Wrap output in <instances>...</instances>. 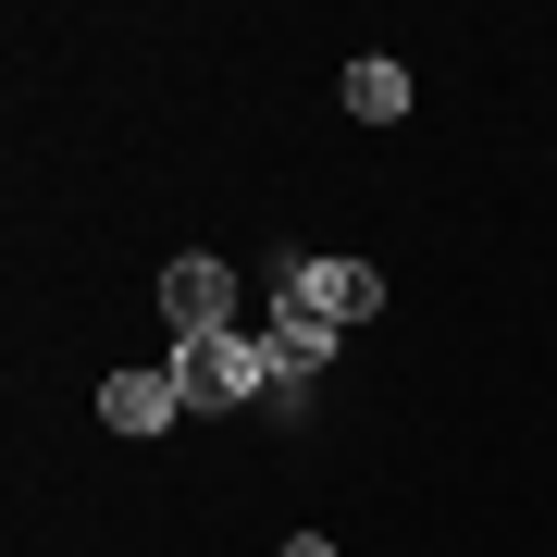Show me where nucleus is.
I'll return each mask as SVG.
<instances>
[{"instance_id": "obj_1", "label": "nucleus", "mask_w": 557, "mask_h": 557, "mask_svg": "<svg viewBox=\"0 0 557 557\" xmlns=\"http://www.w3.org/2000/svg\"><path fill=\"white\" fill-rule=\"evenodd\" d=\"M260 285H273V310H310V322H335V335L384 310V273H372V260H310V248H273V260H260Z\"/></svg>"}, {"instance_id": "obj_3", "label": "nucleus", "mask_w": 557, "mask_h": 557, "mask_svg": "<svg viewBox=\"0 0 557 557\" xmlns=\"http://www.w3.org/2000/svg\"><path fill=\"white\" fill-rule=\"evenodd\" d=\"M161 322L174 335H236V260L223 248H174L161 260Z\"/></svg>"}, {"instance_id": "obj_4", "label": "nucleus", "mask_w": 557, "mask_h": 557, "mask_svg": "<svg viewBox=\"0 0 557 557\" xmlns=\"http://www.w3.org/2000/svg\"><path fill=\"white\" fill-rule=\"evenodd\" d=\"M100 421H112V434H174V421H186L174 359H124V372L100 384Z\"/></svg>"}, {"instance_id": "obj_2", "label": "nucleus", "mask_w": 557, "mask_h": 557, "mask_svg": "<svg viewBox=\"0 0 557 557\" xmlns=\"http://www.w3.org/2000/svg\"><path fill=\"white\" fill-rule=\"evenodd\" d=\"M161 359H174L186 409H260V397H273V359H260V335H174Z\"/></svg>"}, {"instance_id": "obj_6", "label": "nucleus", "mask_w": 557, "mask_h": 557, "mask_svg": "<svg viewBox=\"0 0 557 557\" xmlns=\"http://www.w3.org/2000/svg\"><path fill=\"white\" fill-rule=\"evenodd\" d=\"M273 557H335V533H285V545H273Z\"/></svg>"}, {"instance_id": "obj_5", "label": "nucleus", "mask_w": 557, "mask_h": 557, "mask_svg": "<svg viewBox=\"0 0 557 557\" xmlns=\"http://www.w3.org/2000/svg\"><path fill=\"white\" fill-rule=\"evenodd\" d=\"M347 112H359V124H409V62L359 50V62H347Z\"/></svg>"}]
</instances>
